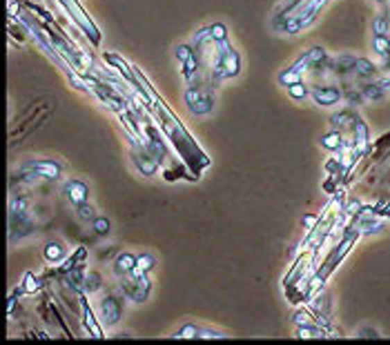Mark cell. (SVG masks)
Here are the masks:
<instances>
[{
	"mask_svg": "<svg viewBox=\"0 0 390 345\" xmlns=\"http://www.w3.org/2000/svg\"><path fill=\"white\" fill-rule=\"evenodd\" d=\"M277 81H279L281 87H290V85H294V83L303 81V74H301L297 67H294V65H290V67H286L283 71H279Z\"/></svg>",
	"mask_w": 390,
	"mask_h": 345,
	"instance_id": "44dd1931",
	"label": "cell"
},
{
	"mask_svg": "<svg viewBox=\"0 0 390 345\" xmlns=\"http://www.w3.org/2000/svg\"><path fill=\"white\" fill-rule=\"evenodd\" d=\"M83 310H85V328L90 330V334H92V337H103L101 330H99V323L94 321L92 310H90V305L85 303V301H83Z\"/></svg>",
	"mask_w": 390,
	"mask_h": 345,
	"instance_id": "83f0119b",
	"label": "cell"
},
{
	"mask_svg": "<svg viewBox=\"0 0 390 345\" xmlns=\"http://www.w3.org/2000/svg\"><path fill=\"white\" fill-rule=\"evenodd\" d=\"M132 163L136 165V169H139L143 176H154L156 169H159V167H156V160L150 158L147 154H143V152L141 154L139 152H132Z\"/></svg>",
	"mask_w": 390,
	"mask_h": 345,
	"instance_id": "2e32d148",
	"label": "cell"
},
{
	"mask_svg": "<svg viewBox=\"0 0 390 345\" xmlns=\"http://www.w3.org/2000/svg\"><path fill=\"white\" fill-rule=\"evenodd\" d=\"M34 232V223L29 221L27 212H9V239L18 241Z\"/></svg>",
	"mask_w": 390,
	"mask_h": 345,
	"instance_id": "ba28073f",
	"label": "cell"
},
{
	"mask_svg": "<svg viewBox=\"0 0 390 345\" xmlns=\"http://www.w3.org/2000/svg\"><path fill=\"white\" fill-rule=\"evenodd\" d=\"M99 287H101V276H99L96 272H90V274L85 276V289H87V294L96 292Z\"/></svg>",
	"mask_w": 390,
	"mask_h": 345,
	"instance_id": "1f68e13d",
	"label": "cell"
},
{
	"mask_svg": "<svg viewBox=\"0 0 390 345\" xmlns=\"http://www.w3.org/2000/svg\"><path fill=\"white\" fill-rule=\"evenodd\" d=\"M38 289H40V281L31 272H27L25 278H23V292L25 294H36Z\"/></svg>",
	"mask_w": 390,
	"mask_h": 345,
	"instance_id": "f546056e",
	"label": "cell"
},
{
	"mask_svg": "<svg viewBox=\"0 0 390 345\" xmlns=\"http://www.w3.org/2000/svg\"><path fill=\"white\" fill-rule=\"evenodd\" d=\"M65 256H67V250H65V245H62L60 241H49V243H45V247H43V258H45L47 263L58 265V263L65 261Z\"/></svg>",
	"mask_w": 390,
	"mask_h": 345,
	"instance_id": "4fadbf2b",
	"label": "cell"
},
{
	"mask_svg": "<svg viewBox=\"0 0 390 345\" xmlns=\"http://www.w3.org/2000/svg\"><path fill=\"white\" fill-rule=\"evenodd\" d=\"M136 267V254H132V252H121L119 256L114 258V263H112V272L116 274V276H128L132 269Z\"/></svg>",
	"mask_w": 390,
	"mask_h": 345,
	"instance_id": "7c38bea8",
	"label": "cell"
},
{
	"mask_svg": "<svg viewBox=\"0 0 390 345\" xmlns=\"http://www.w3.org/2000/svg\"><path fill=\"white\" fill-rule=\"evenodd\" d=\"M101 319L108 328H114L119 326L121 319H123V298L116 296V294H105L101 298Z\"/></svg>",
	"mask_w": 390,
	"mask_h": 345,
	"instance_id": "8992f818",
	"label": "cell"
},
{
	"mask_svg": "<svg viewBox=\"0 0 390 345\" xmlns=\"http://www.w3.org/2000/svg\"><path fill=\"white\" fill-rule=\"evenodd\" d=\"M123 294L132 298L134 303H145L147 298H150L152 292V281L150 276L143 274V276H123V283H121Z\"/></svg>",
	"mask_w": 390,
	"mask_h": 345,
	"instance_id": "3957f363",
	"label": "cell"
},
{
	"mask_svg": "<svg viewBox=\"0 0 390 345\" xmlns=\"http://www.w3.org/2000/svg\"><path fill=\"white\" fill-rule=\"evenodd\" d=\"M310 99L319 107H332L344 99V90L337 85H314L310 87Z\"/></svg>",
	"mask_w": 390,
	"mask_h": 345,
	"instance_id": "52a82bcc",
	"label": "cell"
},
{
	"mask_svg": "<svg viewBox=\"0 0 390 345\" xmlns=\"http://www.w3.org/2000/svg\"><path fill=\"white\" fill-rule=\"evenodd\" d=\"M62 192H65V196L69 199L74 208H78L80 203H87L90 199V185L80 178H69L65 183V187H62Z\"/></svg>",
	"mask_w": 390,
	"mask_h": 345,
	"instance_id": "9c48e42d",
	"label": "cell"
},
{
	"mask_svg": "<svg viewBox=\"0 0 390 345\" xmlns=\"http://www.w3.org/2000/svg\"><path fill=\"white\" fill-rule=\"evenodd\" d=\"M154 267H156V256L150 252H141L136 254V267L130 272V276H143L147 272H152Z\"/></svg>",
	"mask_w": 390,
	"mask_h": 345,
	"instance_id": "9a60e30c",
	"label": "cell"
},
{
	"mask_svg": "<svg viewBox=\"0 0 390 345\" xmlns=\"http://www.w3.org/2000/svg\"><path fill=\"white\" fill-rule=\"evenodd\" d=\"M371 3H375L377 7H382V9H388V5H390V0H371Z\"/></svg>",
	"mask_w": 390,
	"mask_h": 345,
	"instance_id": "e575fe53",
	"label": "cell"
},
{
	"mask_svg": "<svg viewBox=\"0 0 390 345\" xmlns=\"http://www.w3.org/2000/svg\"><path fill=\"white\" fill-rule=\"evenodd\" d=\"M319 143H321L323 149H328V152H344L346 147H353V143L348 141V138H344V132L337 127H332L330 132L321 134Z\"/></svg>",
	"mask_w": 390,
	"mask_h": 345,
	"instance_id": "30bf717a",
	"label": "cell"
},
{
	"mask_svg": "<svg viewBox=\"0 0 390 345\" xmlns=\"http://www.w3.org/2000/svg\"><path fill=\"white\" fill-rule=\"evenodd\" d=\"M357 337L359 339H379V332L373 326H362V330L357 332Z\"/></svg>",
	"mask_w": 390,
	"mask_h": 345,
	"instance_id": "d6a6232c",
	"label": "cell"
},
{
	"mask_svg": "<svg viewBox=\"0 0 390 345\" xmlns=\"http://www.w3.org/2000/svg\"><path fill=\"white\" fill-rule=\"evenodd\" d=\"M292 323H294V328H301V326H312L314 321H312V317L305 310H297L292 314Z\"/></svg>",
	"mask_w": 390,
	"mask_h": 345,
	"instance_id": "4dcf8cb0",
	"label": "cell"
},
{
	"mask_svg": "<svg viewBox=\"0 0 390 345\" xmlns=\"http://www.w3.org/2000/svg\"><path fill=\"white\" fill-rule=\"evenodd\" d=\"M20 169L31 171V174H36L38 178H45V180H58L62 176V165L58 163V160H51V158L29 160V163L23 165Z\"/></svg>",
	"mask_w": 390,
	"mask_h": 345,
	"instance_id": "5b68a950",
	"label": "cell"
},
{
	"mask_svg": "<svg viewBox=\"0 0 390 345\" xmlns=\"http://www.w3.org/2000/svg\"><path fill=\"white\" fill-rule=\"evenodd\" d=\"M207 42H212V34H210V23L198 27V29L194 31V36L189 38V45H192L196 51L201 49L203 45H207Z\"/></svg>",
	"mask_w": 390,
	"mask_h": 345,
	"instance_id": "7402d4cb",
	"label": "cell"
},
{
	"mask_svg": "<svg viewBox=\"0 0 390 345\" xmlns=\"http://www.w3.org/2000/svg\"><path fill=\"white\" fill-rule=\"evenodd\" d=\"M355 60L357 56H353V53H341V56L332 58V74L350 76V74H355Z\"/></svg>",
	"mask_w": 390,
	"mask_h": 345,
	"instance_id": "5bb4252c",
	"label": "cell"
},
{
	"mask_svg": "<svg viewBox=\"0 0 390 345\" xmlns=\"http://www.w3.org/2000/svg\"><path fill=\"white\" fill-rule=\"evenodd\" d=\"M76 214H78L80 221H87V223H92L94 219H96V210H94L92 203H80L76 208Z\"/></svg>",
	"mask_w": 390,
	"mask_h": 345,
	"instance_id": "f1b7e54d",
	"label": "cell"
},
{
	"mask_svg": "<svg viewBox=\"0 0 390 345\" xmlns=\"http://www.w3.org/2000/svg\"><path fill=\"white\" fill-rule=\"evenodd\" d=\"M371 31L377 36H390V12L384 9L382 14L373 16V23H371Z\"/></svg>",
	"mask_w": 390,
	"mask_h": 345,
	"instance_id": "ac0fdd59",
	"label": "cell"
},
{
	"mask_svg": "<svg viewBox=\"0 0 390 345\" xmlns=\"http://www.w3.org/2000/svg\"><path fill=\"white\" fill-rule=\"evenodd\" d=\"M194 53H196V49L189 45V42H178V45L174 47V58L181 62V65H183L187 58H192Z\"/></svg>",
	"mask_w": 390,
	"mask_h": 345,
	"instance_id": "d4e9b609",
	"label": "cell"
},
{
	"mask_svg": "<svg viewBox=\"0 0 390 345\" xmlns=\"http://www.w3.org/2000/svg\"><path fill=\"white\" fill-rule=\"evenodd\" d=\"M210 34H212V42H219V40H228L230 31L226 23H210Z\"/></svg>",
	"mask_w": 390,
	"mask_h": 345,
	"instance_id": "484cf974",
	"label": "cell"
},
{
	"mask_svg": "<svg viewBox=\"0 0 390 345\" xmlns=\"http://www.w3.org/2000/svg\"><path fill=\"white\" fill-rule=\"evenodd\" d=\"M170 339H198V341H210V339H228L226 332H219L214 328H205V326H198V323H183L181 328H178L174 334H170Z\"/></svg>",
	"mask_w": 390,
	"mask_h": 345,
	"instance_id": "277c9868",
	"label": "cell"
},
{
	"mask_svg": "<svg viewBox=\"0 0 390 345\" xmlns=\"http://www.w3.org/2000/svg\"><path fill=\"white\" fill-rule=\"evenodd\" d=\"M314 225H317V219H314V217H312V214H308V217H305V219H303V228H305V230H308V232H310V230L314 228Z\"/></svg>",
	"mask_w": 390,
	"mask_h": 345,
	"instance_id": "836d02e7",
	"label": "cell"
},
{
	"mask_svg": "<svg viewBox=\"0 0 390 345\" xmlns=\"http://www.w3.org/2000/svg\"><path fill=\"white\" fill-rule=\"evenodd\" d=\"M353 147H355L357 156H362L368 149V125L359 116H357V121L353 125Z\"/></svg>",
	"mask_w": 390,
	"mask_h": 345,
	"instance_id": "8fae6325",
	"label": "cell"
},
{
	"mask_svg": "<svg viewBox=\"0 0 390 345\" xmlns=\"http://www.w3.org/2000/svg\"><path fill=\"white\" fill-rule=\"evenodd\" d=\"M183 103L187 107V112L194 116H205L214 110V96L205 87H201V85H187V90L183 94Z\"/></svg>",
	"mask_w": 390,
	"mask_h": 345,
	"instance_id": "7a4b0ae2",
	"label": "cell"
},
{
	"mask_svg": "<svg viewBox=\"0 0 390 345\" xmlns=\"http://www.w3.org/2000/svg\"><path fill=\"white\" fill-rule=\"evenodd\" d=\"M286 90H288V96L292 101H308L310 99V87L303 81L290 85V87H286Z\"/></svg>",
	"mask_w": 390,
	"mask_h": 345,
	"instance_id": "cb8c5ba5",
	"label": "cell"
},
{
	"mask_svg": "<svg viewBox=\"0 0 390 345\" xmlns=\"http://www.w3.org/2000/svg\"><path fill=\"white\" fill-rule=\"evenodd\" d=\"M359 92H362V99H364V101H382L384 96H386V90H384L377 81L362 85Z\"/></svg>",
	"mask_w": 390,
	"mask_h": 345,
	"instance_id": "ffe728a7",
	"label": "cell"
},
{
	"mask_svg": "<svg viewBox=\"0 0 390 345\" xmlns=\"http://www.w3.org/2000/svg\"><path fill=\"white\" fill-rule=\"evenodd\" d=\"M212 49H214V65H212V76L217 81H223V78H237L241 74V67H244V62H241V53L230 45L228 40H219L212 42Z\"/></svg>",
	"mask_w": 390,
	"mask_h": 345,
	"instance_id": "6da1fadb",
	"label": "cell"
},
{
	"mask_svg": "<svg viewBox=\"0 0 390 345\" xmlns=\"http://www.w3.org/2000/svg\"><path fill=\"white\" fill-rule=\"evenodd\" d=\"M379 74V67L371 58H357L355 60V76L357 78H375Z\"/></svg>",
	"mask_w": 390,
	"mask_h": 345,
	"instance_id": "e0dca14e",
	"label": "cell"
},
{
	"mask_svg": "<svg viewBox=\"0 0 390 345\" xmlns=\"http://www.w3.org/2000/svg\"><path fill=\"white\" fill-rule=\"evenodd\" d=\"M355 121H357V114H353V112H339V114H334L330 118V123L337 129H341V132H353Z\"/></svg>",
	"mask_w": 390,
	"mask_h": 345,
	"instance_id": "d6986e66",
	"label": "cell"
},
{
	"mask_svg": "<svg viewBox=\"0 0 390 345\" xmlns=\"http://www.w3.org/2000/svg\"><path fill=\"white\" fill-rule=\"evenodd\" d=\"M294 337H297V339H325L328 334H325L323 330H319L312 323V326H301V328L294 330Z\"/></svg>",
	"mask_w": 390,
	"mask_h": 345,
	"instance_id": "603a6c76",
	"label": "cell"
},
{
	"mask_svg": "<svg viewBox=\"0 0 390 345\" xmlns=\"http://www.w3.org/2000/svg\"><path fill=\"white\" fill-rule=\"evenodd\" d=\"M92 230L96 232L99 236H108L110 230H112V223H110L108 217H96V219L92 221Z\"/></svg>",
	"mask_w": 390,
	"mask_h": 345,
	"instance_id": "4316f807",
	"label": "cell"
}]
</instances>
